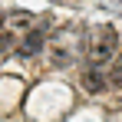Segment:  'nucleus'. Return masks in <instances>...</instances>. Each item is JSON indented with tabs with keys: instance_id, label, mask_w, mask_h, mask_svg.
I'll list each match as a JSON object with an SVG mask.
<instances>
[{
	"instance_id": "obj_1",
	"label": "nucleus",
	"mask_w": 122,
	"mask_h": 122,
	"mask_svg": "<svg viewBox=\"0 0 122 122\" xmlns=\"http://www.w3.org/2000/svg\"><path fill=\"white\" fill-rule=\"evenodd\" d=\"M116 50H119L116 30H112V26H96V30L89 33V40H86V60H89L92 69H102L106 63L116 56Z\"/></svg>"
},
{
	"instance_id": "obj_2",
	"label": "nucleus",
	"mask_w": 122,
	"mask_h": 122,
	"mask_svg": "<svg viewBox=\"0 0 122 122\" xmlns=\"http://www.w3.org/2000/svg\"><path fill=\"white\" fill-rule=\"evenodd\" d=\"M33 26H36V17H33V13H7V17H3V26H0V33L17 36V33H30Z\"/></svg>"
},
{
	"instance_id": "obj_3",
	"label": "nucleus",
	"mask_w": 122,
	"mask_h": 122,
	"mask_svg": "<svg viewBox=\"0 0 122 122\" xmlns=\"http://www.w3.org/2000/svg\"><path fill=\"white\" fill-rule=\"evenodd\" d=\"M40 50H43V30H36V26H33V30L26 33V40L17 46V56H36Z\"/></svg>"
},
{
	"instance_id": "obj_4",
	"label": "nucleus",
	"mask_w": 122,
	"mask_h": 122,
	"mask_svg": "<svg viewBox=\"0 0 122 122\" xmlns=\"http://www.w3.org/2000/svg\"><path fill=\"white\" fill-rule=\"evenodd\" d=\"M82 82H86V89H89V92H102V89H106V86H102V76H99V69H89Z\"/></svg>"
},
{
	"instance_id": "obj_5",
	"label": "nucleus",
	"mask_w": 122,
	"mask_h": 122,
	"mask_svg": "<svg viewBox=\"0 0 122 122\" xmlns=\"http://www.w3.org/2000/svg\"><path fill=\"white\" fill-rule=\"evenodd\" d=\"M109 82L122 89V50H119V60H116V66H112V76H109Z\"/></svg>"
}]
</instances>
